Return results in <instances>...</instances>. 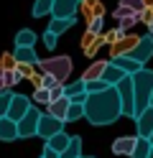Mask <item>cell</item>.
I'll use <instances>...</instances> for the list:
<instances>
[{
    "instance_id": "ee69618b",
    "label": "cell",
    "mask_w": 153,
    "mask_h": 158,
    "mask_svg": "<svg viewBox=\"0 0 153 158\" xmlns=\"http://www.w3.org/2000/svg\"><path fill=\"white\" fill-rule=\"evenodd\" d=\"M151 107H153V97H151Z\"/></svg>"
},
{
    "instance_id": "b9f144b4",
    "label": "cell",
    "mask_w": 153,
    "mask_h": 158,
    "mask_svg": "<svg viewBox=\"0 0 153 158\" xmlns=\"http://www.w3.org/2000/svg\"><path fill=\"white\" fill-rule=\"evenodd\" d=\"M0 92H5V89H3V84H0Z\"/></svg>"
},
{
    "instance_id": "f6af8a7d",
    "label": "cell",
    "mask_w": 153,
    "mask_h": 158,
    "mask_svg": "<svg viewBox=\"0 0 153 158\" xmlns=\"http://www.w3.org/2000/svg\"><path fill=\"white\" fill-rule=\"evenodd\" d=\"M148 158H153V151H151V156H148Z\"/></svg>"
},
{
    "instance_id": "3957f363",
    "label": "cell",
    "mask_w": 153,
    "mask_h": 158,
    "mask_svg": "<svg viewBox=\"0 0 153 158\" xmlns=\"http://www.w3.org/2000/svg\"><path fill=\"white\" fill-rule=\"evenodd\" d=\"M71 59L69 56H51V59H41L38 61V69L44 74H51V77H56L61 84L69 79V74H71Z\"/></svg>"
},
{
    "instance_id": "4316f807",
    "label": "cell",
    "mask_w": 153,
    "mask_h": 158,
    "mask_svg": "<svg viewBox=\"0 0 153 158\" xmlns=\"http://www.w3.org/2000/svg\"><path fill=\"white\" fill-rule=\"evenodd\" d=\"M138 23H140L138 13H130V15H125V18H120V21H117V28H122L125 33H130V31H133V28H135Z\"/></svg>"
},
{
    "instance_id": "f1b7e54d",
    "label": "cell",
    "mask_w": 153,
    "mask_h": 158,
    "mask_svg": "<svg viewBox=\"0 0 153 158\" xmlns=\"http://www.w3.org/2000/svg\"><path fill=\"white\" fill-rule=\"evenodd\" d=\"M79 117H84V105L82 102H71L69 105V112H66V123H74Z\"/></svg>"
},
{
    "instance_id": "ffe728a7",
    "label": "cell",
    "mask_w": 153,
    "mask_h": 158,
    "mask_svg": "<svg viewBox=\"0 0 153 158\" xmlns=\"http://www.w3.org/2000/svg\"><path fill=\"white\" fill-rule=\"evenodd\" d=\"M112 61H115L125 74H135V72L143 69V64L138 61V59H133V56H117V59H112Z\"/></svg>"
},
{
    "instance_id": "8fae6325",
    "label": "cell",
    "mask_w": 153,
    "mask_h": 158,
    "mask_svg": "<svg viewBox=\"0 0 153 158\" xmlns=\"http://www.w3.org/2000/svg\"><path fill=\"white\" fill-rule=\"evenodd\" d=\"M18 120H13V117H0V140L3 143H13L18 140Z\"/></svg>"
},
{
    "instance_id": "ba28073f",
    "label": "cell",
    "mask_w": 153,
    "mask_h": 158,
    "mask_svg": "<svg viewBox=\"0 0 153 158\" xmlns=\"http://www.w3.org/2000/svg\"><path fill=\"white\" fill-rule=\"evenodd\" d=\"M82 0H54L51 18H77Z\"/></svg>"
},
{
    "instance_id": "5b68a950",
    "label": "cell",
    "mask_w": 153,
    "mask_h": 158,
    "mask_svg": "<svg viewBox=\"0 0 153 158\" xmlns=\"http://www.w3.org/2000/svg\"><path fill=\"white\" fill-rule=\"evenodd\" d=\"M41 110H36V105L31 107V110L18 120V135L20 138H33V135H38V120H41Z\"/></svg>"
},
{
    "instance_id": "e0dca14e",
    "label": "cell",
    "mask_w": 153,
    "mask_h": 158,
    "mask_svg": "<svg viewBox=\"0 0 153 158\" xmlns=\"http://www.w3.org/2000/svg\"><path fill=\"white\" fill-rule=\"evenodd\" d=\"M69 105H71V100L64 94V97H59V100H54V102H49V115H54V117H59V120H64L66 123V112H69Z\"/></svg>"
},
{
    "instance_id": "d6a6232c",
    "label": "cell",
    "mask_w": 153,
    "mask_h": 158,
    "mask_svg": "<svg viewBox=\"0 0 153 158\" xmlns=\"http://www.w3.org/2000/svg\"><path fill=\"white\" fill-rule=\"evenodd\" d=\"M107 82L105 79H92V82H87V94H97V92H105L107 89Z\"/></svg>"
},
{
    "instance_id": "f546056e",
    "label": "cell",
    "mask_w": 153,
    "mask_h": 158,
    "mask_svg": "<svg viewBox=\"0 0 153 158\" xmlns=\"http://www.w3.org/2000/svg\"><path fill=\"white\" fill-rule=\"evenodd\" d=\"M33 102L49 107V102H51V89H46V87H41V89H33Z\"/></svg>"
},
{
    "instance_id": "ac0fdd59",
    "label": "cell",
    "mask_w": 153,
    "mask_h": 158,
    "mask_svg": "<svg viewBox=\"0 0 153 158\" xmlns=\"http://www.w3.org/2000/svg\"><path fill=\"white\" fill-rule=\"evenodd\" d=\"M110 66V61H105V59H97V61H92L87 69H84V74H82V79L84 82H92V79H102L105 77V69Z\"/></svg>"
},
{
    "instance_id": "9c48e42d",
    "label": "cell",
    "mask_w": 153,
    "mask_h": 158,
    "mask_svg": "<svg viewBox=\"0 0 153 158\" xmlns=\"http://www.w3.org/2000/svg\"><path fill=\"white\" fill-rule=\"evenodd\" d=\"M102 46H105L102 33L84 31V36H82V54H84V56H97V51H100Z\"/></svg>"
},
{
    "instance_id": "277c9868",
    "label": "cell",
    "mask_w": 153,
    "mask_h": 158,
    "mask_svg": "<svg viewBox=\"0 0 153 158\" xmlns=\"http://www.w3.org/2000/svg\"><path fill=\"white\" fill-rule=\"evenodd\" d=\"M117 92H120V102H122V115L135 120V87H133V74H128L117 84Z\"/></svg>"
},
{
    "instance_id": "30bf717a",
    "label": "cell",
    "mask_w": 153,
    "mask_h": 158,
    "mask_svg": "<svg viewBox=\"0 0 153 158\" xmlns=\"http://www.w3.org/2000/svg\"><path fill=\"white\" fill-rule=\"evenodd\" d=\"M31 107H33V100H28L26 94H13V102H10V110H8V117L13 120H20Z\"/></svg>"
},
{
    "instance_id": "4fadbf2b",
    "label": "cell",
    "mask_w": 153,
    "mask_h": 158,
    "mask_svg": "<svg viewBox=\"0 0 153 158\" xmlns=\"http://www.w3.org/2000/svg\"><path fill=\"white\" fill-rule=\"evenodd\" d=\"M135 127H138V135H140V138H151V135H153V107L143 110V112L135 117Z\"/></svg>"
},
{
    "instance_id": "836d02e7",
    "label": "cell",
    "mask_w": 153,
    "mask_h": 158,
    "mask_svg": "<svg viewBox=\"0 0 153 158\" xmlns=\"http://www.w3.org/2000/svg\"><path fill=\"white\" fill-rule=\"evenodd\" d=\"M120 5L128 8V10H133V13H140L143 8H146V0H120Z\"/></svg>"
},
{
    "instance_id": "e575fe53",
    "label": "cell",
    "mask_w": 153,
    "mask_h": 158,
    "mask_svg": "<svg viewBox=\"0 0 153 158\" xmlns=\"http://www.w3.org/2000/svg\"><path fill=\"white\" fill-rule=\"evenodd\" d=\"M102 28H105V15L102 18H92L87 23V31H95V33H102Z\"/></svg>"
},
{
    "instance_id": "ab89813d",
    "label": "cell",
    "mask_w": 153,
    "mask_h": 158,
    "mask_svg": "<svg viewBox=\"0 0 153 158\" xmlns=\"http://www.w3.org/2000/svg\"><path fill=\"white\" fill-rule=\"evenodd\" d=\"M41 158H61V153H59V151H54V148H49V145H46V148H44V153H41Z\"/></svg>"
},
{
    "instance_id": "52a82bcc",
    "label": "cell",
    "mask_w": 153,
    "mask_h": 158,
    "mask_svg": "<svg viewBox=\"0 0 153 158\" xmlns=\"http://www.w3.org/2000/svg\"><path fill=\"white\" fill-rule=\"evenodd\" d=\"M61 130H64V120H59V117L49 115V112L41 115V120H38V135L44 138V140H49L51 135H56Z\"/></svg>"
},
{
    "instance_id": "5bb4252c",
    "label": "cell",
    "mask_w": 153,
    "mask_h": 158,
    "mask_svg": "<svg viewBox=\"0 0 153 158\" xmlns=\"http://www.w3.org/2000/svg\"><path fill=\"white\" fill-rule=\"evenodd\" d=\"M130 56H133V59H138L140 64H146L148 59L153 56V36H151V33H148V36H143V38H140V44L133 48V54H130Z\"/></svg>"
},
{
    "instance_id": "7402d4cb",
    "label": "cell",
    "mask_w": 153,
    "mask_h": 158,
    "mask_svg": "<svg viewBox=\"0 0 153 158\" xmlns=\"http://www.w3.org/2000/svg\"><path fill=\"white\" fill-rule=\"evenodd\" d=\"M69 143H71V138L61 130V133H56V135H51L49 140H46V145L49 148H54V151H59V153H64L66 148H69Z\"/></svg>"
},
{
    "instance_id": "bcb514c9",
    "label": "cell",
    "mask_w": 153,
    "mask_h": 158,
    "mask_svg": "<svg viewBox=\"0 0 153 158\" xmlns=\"http://www.w3.org/2000/svg\"><path fill=\"white\" fill-rule=\"evenodd\" d=\"M151 143H153V135H151Z\"/></svg>"
},
{
    "instance_id": "8992f818",
    "label": "cell",
    "mask_w": 153,
    "mask_h": 158,
    "mask_svg": "<svg viewBox=\"0 0 153 158\" xmlns=\"http://www.w3.org/2000/svg\"><path fill=\"white\" fill-rule=\"evenodd\" d=\"M140 38H143V36H135L133 31H130V33H125L117 44H112V46H110V59H117V56H130V54H133V48L140 44Z\"/></svg>"
},
{
    "instance_id": "83f0119b",
    "label": "cell",
    "mask_w": 153,
    "mask_h": 158,
    "mask_svg": "<svg viewBox=\"0 0 153 158\" xmlns=\"http://www.w3.org/2000/svg\"><path fill=\"white\" fill-rule=\"evenodd\" d=\"M0 69L3 72H15L18 69V61H15V54H0Z\"/></svg>"
},
{
    "instance_id": "6da1fadb",
    "label": "cell",
    "mask_w": 153,
    "mask_h": 158,
    "mask_svg": "<svg viewBox=\"0 0 153 158\" xmlns=\"http://www.w3.org/2000/svg\"><path fill=\"white\" fill-rule=\"evenodd\" d=\"M120 115H122V102H120L117 87H107L105 92L89 94L87 102H84V117L89 120V125H95V127L112 125Z\"/></svg>"
},
{
    "instance_id": "cb8c5ba5",
    "label": "cell",
    "mask_w": 153,
    "mask_h": 158,
    "mask_svg": "<svg viewBox=\"0 0 153 158\" xmlns=\"http://www.w3.org/2000/svg\"><path fill=\"white\" fill-rule=\"evenodd\" d=\"M51 10H54V0H36L33 3V18H44V15H51Z\"/></svg>"
},
{
    "instance_id": "d590c367",
    "label": "cell",
    "mask_w": 153,
    "mask_h": 158,
    "mask_svg": "<svg viewBox=\"0 0 153 158\" xmlns=\"http://www.w3.org/2000/svg\"><path fill=\"white\" fill-rule=\"evenodd\" d=\"M56 33L54 31H49V28H46V31H44V44H46V48H56Z\"/></svg>"
},
{
    "instance_id": "7c38bea8",
    "label": "cell",
    "mask_w": 153,
    "mask_h": 158,
    "mask_svg": "<svg viewBox=\"0 0 153 158\" xmlns=\"http://www.w3.org/2000/svg\"><path fill=\"white\" fill-rule=\"evenodd\" d=\"M79 13L84 15V21L89 23L92 18H102L105 15V5H102V0H82Z\"/></svg>"
},
{
    "instance_id": "44dd1931",
    "label": "cell",
    "mask_w": 153,
    "mask_h": 158,
    "mask_svg": "<svg viewBox=\"0 0 153 158\" xmlns=\"http://www.w3.org/2000/svg\"><path fill=\"white\" fill-rule=\"evenodd\" d=\"M74 23H77V18H51L49 21V31H54L56 36H61V33H66Z\"/></svg>"
},
{
    "instance_id": "7bdbcfd3",
    "label": "cell",
    "mask_w": 153,
    "mask_h": 158,
    "mask_svg": "<svg viewBox=\"0 0 153 158\" xmlns=\"http://www.w3.org/2000/svg\"><path fill=\"white\" fill-rule=\"evenodd\" d=\"M82 158H92V156H82Z\"/></svg>"
},
{
    "instance_id": "1f68e13d",
    "label": "cell",
    "mask_w": 153,
    "mask_h": 158,
    "mask_svg": "<svg viewBox=\"0 0 153 158\" xmlns=\"http://www.w3.org/2000/svg\"><path fill=\"white\" fill-rule=\"evenodd\" d=\"M122 36H125V31H122V28H112V31H105V33H102V38H105V44H107V46L117 44Z\"/></svg>"
},
{
    "instance_id": "7a4b0ae2",
    "label": "cell",
    "mask_w": 153,
    "mask_h": 158,
    "mask_svg": "<svg viewBox=\"0 0 153 158\" xmlns=\"http://www.w3.org/2000/svg\"><path fill=\"white\" fill-rule=\"evenodd\" d=\"M133 87H135V117L151 107L153 97V72L151 69H140L133 74Z\"/></svg>"
},
{
    "instance_id": "4dcf8cb0",
    "label": "cell",
    "mask_w": 153,
    "mask_h": 158,
    "mask_svg": "<svg viewBox=\"0 0 153 158\" xmlns=\"http://www.w3.org/2000/svg\"><path fill=\"white\" fill-rule=\"evenodd\" d=\"M10 102H13V92L5 89V92H0V117H5L8 110H10Z\"/></svg>"
},
{
    "instance_id": "60d3db41",
    "label": "cell",
    "mask_w": 153,
    "mask_h": 158,
    "mask_svg": "<svg viewBox=\"0 0 153 158\" xmlns=\"http://www.w3.org/2000/svg\"><path fill=\"white\" fill-rule=\"evenodd\" d=\"M148 33H151V36H153V23H148Z\"/></svg>"
},
{
    "instance_id": "2e32d148",
    "label": "cell",
    "mask_w": 153,
    "mask_h": 158,
    "mask_svg": "<svg viewBox=\"0 0 153 158\" xmlns=\"http://www.w3.org/2000/svg\"><path fill=\"white\" fill-rule=\"evenodd\" d=\"M13 54H15V61L18 64H33V66H38V61H41L33 46H15Z\"/></svg>"
},
{
    "instance_id": "d4e9b609",
    "label": "cell",
    "mask_w": 153,
    "mask_h": 158,
    "mask_svg": "<svg viewBox=\"0 0 153 158\" xmlns=\"http://www.w3.org/2000/svg\"><path fill=\"white\" fill-rule=\"evenodd\" d=\"M61 158H82V138L79 135H71V143L64 153H61Z\"/></svg>"
},
{
    "instance_id": "74e56055",
    "label": "cell",
    "mask_w": 153,
    "mask_h": 158,
    "mask_svg": "<svg viewBox=\"0 0 153 158\" xmlns=\"http://www.w3.org/2000/svg\"><path fill=\"white\" fill-rule=\"evenodd\" d=\"M138 18H140V23H146V26H148V23H153V8H148V5H146V8H143V10L138 13Z\"/></svg>"
},
{
    "instance_id": "484cf974",
    "label": "cell",
    "mask_w": 153,
    "mask_h": 158,
    "mask_svg": "<svg viewBox=\"0 0 153 158\" xmlns=\"http://www.w3.org/2000/svg\"><path fill=\"white\" fill-rule=\"evenodd\" d=\"M36 44V33L31 28H20L15 33V46H33Z\"/></svg>"
},
{
    "instance_id": "f35d334b",
    "label": "cell",
    "mask_w": 153,
    "mask_h": 158,
    "mask_svg": "<svg viewBox=\"0 0 153 158\" xmlns=\"http://www.w3.org/2000/svg\"><path fill=\"white\" fill-rule=\"evenodd\" d=\"M56 84H61L56 77H51V74H44V87H46V89H51V87H56Z\"/></svg>"
},
{
    "instance_id": "d6986e66",
    "label": "cell",
    "mask_w": 153,
    "mask_h": 158,
    "mask_svg": "<svg viewBox=\"0 0 153 158\" xmlns=\"http://www.w3.org/2000/svg\"><path fill=\"white\" fill-rule=\"evenodd\" d=\"M125 77H128V74L122 72V69H120V66H117L115 61H110V66L105 69V77H102V79H105V82H107L110 87H117V84H120V82H122Z\"/></svg>"
},
{
    "instance_id": "9a60e30c",
    "label": "cell",
    "mask_w": 153,
    "mask_h": 158,
    "mask_svg": "<svg viewBox=\"0 0 153 158\" xmlns=\"http://www.w3.org/2000/svg\"><path fill=\"white\" fill-rule=\"evenodd\" d=\"M135 143H138V135H122V138H117L112 143V153L115 156H133Z\"/></svg>"
},
{
    "instance_id": "8d00e7d4",
    "label": "cell",
    "mask_w": 153,
    "mask_h": 158,
    "mask_svg": "<svg viewBox=\"0 0 153 158\" xmlns=\"http://www.w3.org/2000/svg\"><path fill=\"white\" fill-rule=\"evenodd\" d=\"M36 72V66L33 64H18V74L23 77V79H31V74Z\"/></svg>"
},
{
    "instance_id": "603a6c76",
    "label": "cell",
    "mask_w": 153,
    "mask_h": 158,
    "mask_svg": "<svg viewBox=\"0 0 153 158\" xmlns=\"http://www.w3.org/2000/svg\"><path fill=\"white\" fill-rule=\"evenodd\" d=\"M153 151V143H151V138H140L138 135V143H135V151H133L130 158H148Z\"/></svg>"
}]
</instances>
